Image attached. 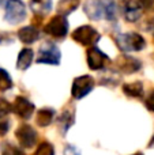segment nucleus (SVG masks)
<instances>
[{
	"mask_svg": "<svg viewBox=\"0 0 154 155\" xmlns=\"http://www.w3.org/2000/svg\"><path fill=\"white\" fill-rule=\"evenodd\" d=\"M117 45L123 52H138L145 48V38L138 33H124L119 34L117 37Z\"/></svg>",
	"mask_w": 154,
	"mask_h": 155,
	"instance_id": "nucleus-1",
	"label": "nucleus"
},
{
	"mask_svg": "<svg viewBox=\"0 0 154 155\" xmlns=\"http://www.w3.org/2000/svg\"><path fill=\"white\" fill-rule=\"evenodd\" d=\"M26 18V7L22 0H8L5 3L4 19L11 25H18Z\"/></svg>",
	"mask_w": 154,
	"mask_h": 155,
	"instance_id": "nucleus-2",
	"label": "nucleus"
},
{
	"mask_svg": "<svg viewBox=\"0 0 154 155\" xmlns=\"http://www.w3.org/2000/svg\"><path fill=\"white\" fill-rule=\"evenodd\" d=\"M68 31V22L65 16L56 15L48 21V23L44 26V33L53 38H63L65 37Z\"/></svg>",
	"mask_w": 154,
	"mask_h": 155,
	"instance_id": "nucleus-3",
	"label": "nucleus"
},
{
	"mask_svg": "<svg viewBox=\"0 0 154 155\" xmlns=\"http://www.w3.org/2000/svg\"><path fill=\"white\" fill-rule=\"evenodd\" d=\"M100 33L95 29H93L92 26H81L72 33V38L76 41V42L82 44V45H87V46H94L95 44L100 40Z\"/></svg>",
	"mask_w": 154,
	"mask_h": 155,
	"instance_id": "nucleus-4",
	"label": "nucleus"
},
{
	"mask_svg": "<svg viewBox=\"0 0 154 155\" xmlns=\"http://www.w3.org/2000/svg\"><path fill=\"white\" fill-rule=\"evenodd\" d=\"M60 51L55 44L45 42L44 45H41L40 48V54L37 57L38 64H51V65H59L60 63Z\"/></svg>",
	"mask_w": 154,
	"mask_h": 155,
	"instance_id": "nucleus-5",
	"label": "nucleus"
},
{
	"mask_svg": "<svg viewBox=\"0 0 154 155\" xmlns=\"http://www.w3.org/2000/svg\"><path fill=\"white\" fill-rule=\"evenodd\" d=\"M15 136L18 139L19 144L23 148H32L37 143V131L29 124H21L15 131Z\"/></svg>",
	"mask_w": 154,
	"mask_h": 155,
	"instance_id": "nucleus-6",
	"label": "nucleus"
},
{
	"mask_svg": "<svg viewBox=\"0 0 154 155\" xmlns=\"http://www.w3.org/2000/svg\"><path fill=\"white\" fill-rule=\"evenodd\" d=\"M93 88H94V79L90 75H82L74 80L71 94L75 99H81L86 97Z\"/></svg>",
	"mask_w": 154,
	"mask_h": 155,
	"instance_id": "nucleus-7",
	"label": "nucleus"
},
{
	"mask_svg": "<svg viewBox=\"0 0 154 155\" xmlns=\"http://www.w3.org/2000/svg\"><path fill=\"white\" fill-rule=\"evenodd\" d=\"M34 109H35L34 104H32L26 97H22V95L16 97L12 104V112L15 113L18 117L23 118V120L32 118L33 113H34Z\"/></svg>",
	"mask_w": 154,
	"mask_h": 155,
	"instance_id": "nucleus-8",
	"label": "nucleus"
},
{
	"mask_svg": "<svg viewBox=\"0 0 154 155\" xmlns=\"http://www.w3.org/2000/svg\"><path fill=\"white\" fill-rule=\"evenodd\" d=\"M106 63H109V57L104 52H101L97 46H92L87 51V64H89L90 70H102L106 65Z\"/></svg>",
	"mask_w": 154,
	"mask_h": 155,
	"instance_id": "nucleus-9",
	"label": "nucleus"
},
{
	"mask_svg": "<svg viewBox=\"0 0 154 155\" xmlns=\"http://www.w3.org/2000/svg\"><path fill=\"white\" fill-rule=\"evenodd\" d=\"M106 4L101 0H89L85 4V12L92 21H100L105 16Z\"/></svg>",
	"mask_w": 154,
	"mask_h": 155,
	"instance_id": "nucleus-10",
	"label": "nucleus"
},
{
	"mask_svg": "<svg viewBox=\"0 0 154 155\" xmlns=\"http://www.w3.org/2000/svg\"><path fill=\"white\" fill-rule=\"evenodd\" d=\"M141 61L135 57H131L128 54H122L117 59V68L123 74H134L141 70Z\"/></svg>",
	"mask_w": 154,
	"mask_h": 155,
	"instance_id": "nucleus-11",
	"label": "nucleus"
},
{
	"mask_svg": "<svg viewBox=\"0 0 154 155\" xmlns=\"http://www.w3.org/2000/svg\"><path fill=\"white\" fill-rule=\"evenodd\" d=\"M142 5L138 0H126L124 2V16L128 22H136L142 16Z\"/></svg>",
	"mask_w": 154,
	"mask_h": 155,
	"instance_id": "nucleus-12",
	"label": "nucleus"
},
{
	"mask_svg": "<svg viewBox=\"0 0 154 155\" xmlns=\"http://www.w3.org/2000/svg\"><path fill=\"white\" fill-rule=\"evenodd\" d=\"M55 118V110L51 109V107H44V109H40L37 112V116H35V124L38 127H49L52 123H53Z\"/></svg>",
	"mask_w": 154,
	"mask_h": 155,
	"instance_id": "nucleus-13",
	"label": "nucleus"
},
{
	"mask_svg": "<svg viewBox=\"0 0 154 155\" xmlns=\"http://www.w3.org/2000/svg\"><path fill=\"white\" fill-rule=\"evenodd\" d=\"M18 37L23 44H33L34 41L38 40L40 31L37 30L35 26H26V27H22L18 31Z\"/></svg>",
	"mask_w": 154,
	"mask_h": 155,
	"instance_id": "nucleus-14",
	"label": "nucleus"
},
{
	"mask_svg": "<svg viewBox=\"0 0 154 155\" xmlns=\"http://www.w3.org/2000/svg\"><path fill=\"white\" fill-rule=\"evenodd\" d=\"M75 123V114H74V110L72 109H67L60 114V117L57 118V124L60 127V131L62 134L64 135L65 132L70 129V127L74 125Z\"/></svg>",
	"mask_w": 154,
	"mask_h": 155,
	"instance_id": "nucleus-15",
	"label": "nucleus"
},
{
	"mask_svg": "<svg viewBox=\"0 0 154 155\" xmlns=\"http://www.w3.org/2000/svg\"><path fill=\"white\" fill-rule=\"evenodd\" d=\"M33 59H34V52L29 48H25L19 52L18 60H16V68L18 70H27L32 65Z\"/></svg>",
	"mask_w": 154,
	"mask_h": 155,
	"instance_id": "nucleus-16",
	"label": "nucleus"
},
{
	"mask_svg": "<svg viewBox=\"0 0 154 155\" xmlns=\"http://www.w3.org/2000/svg\"><path fill=\"white\" fill-rule=\"evenodd\" d=\"M123 93L131 98H141L143 95V84H142V82L126 83V84H123Z\"/></svg>",
	"mask_w": 154,
	"mask_h": 155,
	"instance_id": "nucleus-17",
	"label": "nucleus"
},
{
	"mask_svg": "<svg viewBox=\"0 0 154 155\" xmlns=\"http://www.w3.org/2000/svg\"><path fill=\"white\" fill-rule=\"evenodd\" d=\"M30 7L35 15H45L52 8V0H30Z\"/></svg>",
	"mask_w": 154,
	"mask_h": 155,
	"instance_id": "nucleus-18",
	"label": "nucleus"
},
{
	"mask_svg": "<svg viewBox=\"0 0 154 155\" xmlns=\"http://www.w3.org/2000/svg\"><path fill=\"white\" fill-rule=\"evenodd\" d=\"M79 2L78 0H60L59 3H57V12H59V15H68V14H71L74 10H75L76 7H78Z\"/></svg>",
	"mask_w": 154,
	"mask_h": 155,
	"instance_id": "nucleus-19",
	"label": "nucleus"
},
{
	"mask_svg": "<svg viewBox=\"0 0 154 155\" xmlns=\"http://www.w3.org/2000/svg\"><path fill=\"white\" fill-rule=\"evenodd\" d=\"M12 87V79L8 75V72L3 68H0V91H7Z\"/></svg>",
	"mask_w": 154,
	"mask_h": 155,
	"instance_id": "nucleus-20",
	"label": "nucleus"
},
{
	"mask_svg": "<svg viewBox=\"0 0 154 155\" xmlns=\"http://www.w3.org/2000/svg\"><path fill=\"white\" fill-rule=\"evenodd\" d=\"M2 155H25L22 148L11 144V143H3L2 144Z\"/></svg>",
	"mask_w": 154,
	"mask_h": 155,
	"instance_id": "nucleus-21",
	"label": "nucleus"
},
{
	"mask_svg": "<svg viewBox=\"0 0 154 155\" xmlns=\"http://www.w3.org/2000/svg\"><path fill=\"white\" fill-rule=\"evenodd\" d=\"M34 155H55V147L52 146V143L49 142H42L37 147Z\"/></svg>",
	"mask_w": 154,
	"mask_h": 155,
	"instance_id": "nucleus-22",
	"label": "nucleus"
},
{
	"mask_svg": "<svg viewBox=\"0 0 154 155\" xmlns=\"http://www.w3.org/2000/svg\"><path fill=\"white\" fill-rule=\"evenodd\" d=\"M12 112V105L5 98H0V118L5 117L7 114Z\"/></svg>",
	"mask_w": 154,
	"mask_h": 155,
	"instance_id": "nucleus-23",
	"label": "nucleus"
},
{
	"mask_svg": "<svg viewBox=\"0 0 154 155\" xmlns=\"http://www.w3.org/2000/svg\"><path fill=\"white\" fill-rule=\"evenodd\" d=\"M105 16L109 21H115L117 16V7L115 3H108L106 4V11H105Z\"/></svg>",
	"mask_w": 154,
	"mask_h": 155,
	"instance_id": "nucleus-24",
	"label": "nucleus"
},
{
	"mask_svg": "<svg viewBox=\"0 0 154 155\" xmlns=\"http://www.w3.org/2000/svg\"><path fill=\"white\" fill-rule=\"evenodd\" d=\"M145 106L147 107V110L154 112V90L150 91V94L146 97V99H145Z\"/></svg>",
	"mask_w": 154,
	"mask_h": 155,
	"instance_id": "nucleus-25",
	"label": "nucleus"
},
{
	"mask_svg": "<svg viewBox=\"0 0 154 155\" xmlns=\"http://www.w3.org/2000/svg\"><path fill=\"white\" fill-rule=\"evenodd\" d=\"M139 4L142 5L145 11H149V12H154V0H138Z\"/></svg>",
	"mask_w": 154,
	"mask_h": 155,
	"instance_id": "nucleus-26",
	"label": "nucleus"
},
{
	"mask_svg": "<svg viewBox=\"0 0 154 155\" xmlns=\"http://www.w3.org/2000/svg\"><path fill=\"white\" fill-rule=\"evenodd\" d=\"M8 129H10V123H8L7 120L0 118V137L4 136V135L8 132Z\"/></svg>",
	"mask_w": 154,
	"mask_h": 155,
	"instance_id": "nucleus-27",
	"label": "nucleus"
},
{
	"mask_svg": "<svg viewBox=\"0 0 154 155\" xmlns=\"http://www.w3.org/2000/svg\"><path fill=\"white\" fill-rule=\"evenodd\" d=\"M64 155H81V153H79V150L76 147L68 144V146H65V148H64Z\"/></svg>",
	"mask_w": 154,
	"mask_h": 155,
	"instance_id": "nucleus-28",
	"label": "nucleus"
},
{
	"mask_svg": "<svg viewBox=\"0 0 154 155\" xmlns=\"http://www.w3.org/2000/svg\"><path fill=\"white\" fill-rule=\"evenodd\" d=\"M149 147H150V148H153V147H154V136H153V139L150 140V143H149Z\"/></svg>",
	"mask_w": 154,
	"mask_h": 155,
	"instance_id": "nucleus-29",
	"label": "nucleus"
},
{
	"mask_svg": "<svg viewBox=\"0 0 154 155\" xmlns=\"http://www.w3.org/2000/svg\"><path fill=\"white\" fill-rule=\"evenodd\" d=\"M132 155H143L142 153H136V154H132Z\"/></svg>",
	"mask_w": 154,
	"mask_h": 155,
	"instance_id": "nucleus-30",
	"label": "nucleus"
},
{
	"mask_svg": "<svg viewBox=\"0 0 154 155\" xmlns=\"http://www.w3.org/2000/svg\"><path fill=\"white\" fill-rule=\"evenodd\" d=\"M2 3H3V0H0V4H2Z\"/></svg>",
	"mask_w": 154,
	"mask_h": 155,
	"instance_id": "nucleus-31",
	"label": "nucleus"
}]
</instances>
